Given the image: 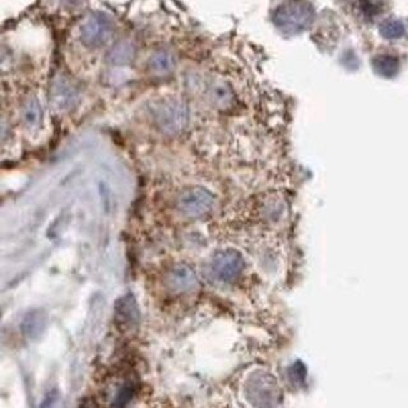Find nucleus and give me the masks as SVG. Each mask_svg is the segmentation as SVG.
<instances>
[{
  "label": "nucleus",
  "mask_w": 408,
  "mask_h": 408,
  "mask_svg": "<svg viewBox=\"0 0 408 408\" xmlns=\"http://www.w3.org/2000/svg\"><path fill=\"white\" fill-rule=\"evenodd\" d=\"M196 277L194 271L188 266L175 267L169 274V286L175 292H186L194 289Z\"/></svg>",
  "instance_id": "423d86ee"
},
{
  "label": "nucleus",
  "mask_w": 408,
  "mask_h": 408,
  "mask_svg": "<svg viewBox=\"0 0 408 408\" xmlns=\"http://www.w3.org/2000/svg\"><path fill=\"white\" fill-rule=\"evenodd\" d=\"M119 318H121L123 323H134V320H138V309L136 305H133L131 299H124L121 300V305L118 307Z\"/></svg>",
  "instance_id": "9b49d317"
},
{
  "label": "nucleus",
  "mask_w": 408,
  "mask_h": 408,
  "mask_svg": "<svg viewBox=\"0 0 408 408\" xmlns=\"http://www.w3.org/2000/svg\"><path fill=\"white\" fill-rule=\"evenodd\" d=\"M244 261L242 255L234 250H226L219 253L213 261L212 269L214 276L224 281L230 282L242 273Z\"/></svg>",
  "instance_id": "39448f33"
},
{
  "label": "nucleus",
  "mask_w": 408,
  "mask_h": 408,
  "mask_svg": "<svg viewBox=\"0 0 408 408\" xmlns=\"http://www.w3.org/2000/svg\"><path fill=\"white\" fill-rule=\"evenodd\" d=\"M41 107H40V104L39 101L36 99H31L26 106H24V118L26 124L34 128V126H37L40 120H41Z\"/></svg>",
  "instance_id": "9d476101"
},
{
  "label": "nucleus",
  "mask_w": 408,
  "mask_h": 408,
  "mask_svg": "<svg viewBox=\"0 0 408 408\" xmlns=\"http://www.w3.org/2000/svg\"><path fill=\"white\" fill-rule=\"evenodd\" d=\"M154 118L161 131L167 134H176L183 131L188 124L189 113L186 106L180 101L171 100L162 104L157 109Z\"/></svg>",
  "instance_id": "f03ea898"
},
{
  "label": "nucleus",
  "mask_w": 408,
  "mask_h": 408,
  "mask_svg": "<svg viewBox=\"0 0 408 408\" xmlns=\"http://www.w3.org/2000/svg\"><path fill=\"white\" fill-rule=\"evenodd\" d=\"M375 66L380 73L391 74L393 71H396L397 60L393 59L391 56H380L375 61Z\"/></svg>",
  "instance_id": "4468645a"
},
{
  "label": "nucleus",
  "mask_w": 408,
  "mask_h": 408,
  "mask_svg": "<svg viewBox=\"0 0 408 408\" xmlns=\"http://www.w3.org/2000/svg\"><path fill=\"white\" fill-rule=\"evenodd\" d=\"M54 97H55V100H56L58 106L66 107L71 104V101H73L74 92H73V89L69 87L68 84L61 82V84L58 86V89L55 91Z\"/></svg>",
  "instance_id": "ddd939ff"
},
{
  "label": "nucleus",
  "mask_w": 408,
  "mask_h": 408,
  "mask_svg": "<svg viewBox=\"0 0 408 408\" xmlns=\"http://www.w3.org/2000/svg\"><path fill=\"white\" fill-rule=\"evenodd\" d=\"M213 101L219 105V106H229L232 95H231V89L226 84H217L213 87L211 91Z\"/></svg>",
  "instance_id": "f8f14e48"
},
{
  "label": "nucleus",
  "mask_w": 408,
  "mask_h": 408,
  "mask_svg": "<svg viewBox=\"0 0 408 408\" xmlns=\"http://www.w3.org/2000/svg\"><path fill=\"white\" fill-rule=\"evenodd\" d=\"M213 203L214 199L208 190L190 188L179 196L178 208L184 216L201 217L212 209Z\"/></svg>",
  "instance_id": "20e7f679"
},
{
  "label": "nucleus",
  "mask_w": 408,
  "mask_h": 408,
  "mask_svg": "<svg viewBox=\"0 0 408 408\" xmlns=\"http://www.w3.org/2000/svg\"><path fill=\"white\" fill-rule=\"evenodd\" d=\"M406 32H407L406 24H403L402 21H397V19H389L380 27V34L389 40L401 39L402 36L406 35Z\"/></svg>",
  "instance_id": "1a4fd4ad"
},
{
  "label": "nucleus",
  "mask_w": 408,
  "mask_h": 408,
  "mask_svg": "<svg viewBox=\"0 0 408 408\" xmlns=\"http://www.w3.org/2000/svg\"><path fill=\"white\" fill-rule=\"evenodd\" d=\"M134 56V46L131 42H120L110 53V61L115 64H126Z\"/></svg>",
  "instance_id": "6e6552de"
},
{
  "label": "nucleus",
  "mask_w": 408,
  "mask_h": 408,
  "mask_svg": "<svg viewBox=\"0 0 408 408\" xmlns=\"http://www.w3.org/2000/svg\"><path fill=\"white\" fill-rule=\"evenodd\" d=\"M149 68L156 76H167L175 68V58L170 51H159L151 58Z\"/></svg>",
  "instance_id": "0eeeda50"
},
{
  "label": "nucleus",
  "mask_w": 408,
  "mask_h": 408,
  "mask_svg": "<svg viewBox=\"0 0 408 408\" xmlns=\"http://www.w3.org/2000/svg\"><path fill=\"white\" fill-rule=\"evenodd\" d=\"M113 35V22L106 14L96 13L86 19L81 27V40L89 48H99Z\"/></svg>",
  "instance_id": "7ed1b4c3"
},
{
  "label": "nucleus",
  "mask_w": 408,
  "mask_h": 408,
  "mask_svg": "<svg viewBox=\"0 0 408 408\" xmlns=\"http://www.w3.org/2000/svg\"><path fill=\"white\" fill-rule=\"evenodd\" d=\"M313 6L304 0H290L274 12L273 21L279 30L294 35L305 30L313 22Z\"/></svg>",
  "instance_id": "f257e3e1"
}]
</instances>
